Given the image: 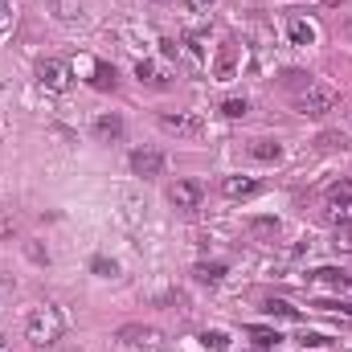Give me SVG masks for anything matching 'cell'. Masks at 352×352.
Masks as SVG:
<instances>
[{"instance_id": "cell-8", "label": "cell", "mask_w": 352, "mask_h": 352, "mask_svg": "<svg viewBox=\"0 0 352 352\" xmlns=\"http://www.w3.org/2000/svg\"><path fill=\"white\" fill-rule=\"evenodd\" d=\"M131 173L144 176V180H152V176L164 173V156H160L156 148H135V152H131Z\"/></svg>"}, {"instance_id": "cell-1", "label": "cell", "mask_w": 352, "mask_h": 352, "mask_svg": "<svg viewBox=\"0 0 352 352\" xmlns=\"http://www.w3.org/2000/svg\"><path fill=\"white\" fill-rule=\"evenodd\" d=\"M66 328H70V316H66L62 307H54V303H41V307H33L29 320H25V340H29L33 349H54V344H62Z\"/></svg>"}, {"instance_id": "cell-29", "label": "cell", "mask_w": 352, "mask_h": 352, "mask_svg": "<svg viewBox=\"0 0 352 352\" xmlns=\"http://www.w3.org/2000/svg\"><path fill=\"white\" fill-rule=\"evenodd\" d=\"M184 4H188V8H192V12H209V8H213V4H217V0H184Z\"/></svg>"}, {"instance_id": "cell-3", "label": "cell", "mask_w": 352, "mask_h": 352, "mask_svg": "<svg viewBox=\"0 0 352 352\" xmlns=\"http://www.w3.org/2000/svg\"><path fill=\"white\" fill-rule=\"evenodd\" d=\"M156 123H160V131H168L176 140H201L205 135V123L197 115H188V111H160Z\"/></svg>"}, {"instance_id": "cell-15", "label": "cell", "mask_w": 352, "mask_h": 352, "mask_svg": "<svg viewBox=\"0 0 352 352\" xmlns=\"http://www.w3.org/2000/svg\"><path fill=\"white\" fill-rule=\"evenodd\" d=\"M192 274H197V283H221V278H226V266L221 263H201Z\"/></svg>"}, {"instance_id": "cell-19", "label": "cell", "mask_w": 352, "mask_h": 352, "mask_svg": "<svg viewBox=\"0 0 352 352\" xmlns=\"http://www.w3.org/2000/svg\"><path fill=\"white\" fill-rule=\"evenodd\" d=\"M332 250H336V254H352V226H340V230H336Z\"/></svg>"}, {"instance_id": "cell-28", "label": "cell", "mask_w": 352, "mask_h": 352, "mask_svg": "<svg viewBox=\"0 0 352 352\" xmlns=\"http://www.w3.org/2000/svg\"><path fill=\"white\" fill-rule=\"evenodd\" d=\"M303 344H311V349H320V344H328V336H320V332H303Z\"/></svg>"}, {"instance_id": "cell-12", "label": "cell", "mask_w": 352, "mask_h": 352, "mask_svg": "<svg viewBox=\"0 0 352 352\" xmlns=\"http://www.w3.org/2000/svg\"><path fill=\"white\" fill-rule=\"evenodd\" d=\"M250 156L270 164V160H278V156H283V148H278L274 140H250Z\"/></svg>"}, {"instance_id": "cell-6", "label": "cell", "mask_w": 352, "mask_h": 352, "mask_svg": "<svg viewBox=\"0 0 352 352\" xmlns=\"http://www.w3.org/2000/svg\"><path fill=\"white\" fill-rule=\"evenodd\" d=\"M328 221L332 226H352V184L349 180H340V184H332L328 188Z\"/></svg>"}, {"instance_id": "cell-2", "label": "cell", "mask_w": 352, "mask_h": 352, "mask_svg": "<svg viewBox=\"0 0 352 352\" xmlns=\"http://www.w3.org/2000/svg\"><path fill=\"white\" fill-rule=\"evenodd\" d=\"M336 90L320 87V82H311V87L303 90V94H295V111L299 115H307V119H324V115H332L336 111Z\"/></svg>"}, {"instance_id": "cell-22", "label": "cell", "mask_w": 352, "mask_h": 352, "mask_svg": "<svg viewBox=\"0 0 352 352\" xmlns=\"http://www.w3.org/2000/svg\"><path fill=\"white\" fill-rule=\"evenodd\" d=\"M94 87H115V70L111 66H102V62H94Z\"/></svg>"}, {"instance_id": "cell-5", "label": "cell", "mask_w": 352, "mask_h": 352, "mask_svg": "<svg viewBox=\"0 0 352 352\" xmlns=\"http://www.w3.org/2000/svg\"><path fill=\"white\" fill-rule=\"evenodd\" d=\"M37 82H41L45 90H54V94H66V90L74 87V74H70L66 62L45 58V62H37Z\"/></svg>"}, {"instance_id": "cell-33", "label": "cell", "mask_w": 352, "mask_h": 352, "mask_svg": "<svg viewBox=\"0 0 352 352\" xmlns=\"http://www.w3.org/2000/svg\"><path fill=\"white\" fill-rule=\"evenodd\" d=\"M156 4H160V0H156Z\"/></svg>"}, {"instance_id": "cell-31", "label": "cell", "mask_w": 352, "mask_h": 352, "mask_svg": "<svg viewBox=\"0 0 352 352\" xmlns=\"http://www.w3.org/2000/svg\"><path fill=\"white\" fill-rule=\"evenodd\" d=\"M4 12H8V0H0V16H4Z\"/></svg>"}, {"instance_id": "cell-18", "label": "cell", "mask_w": 352, "mask_h": 352, "mask_svg": "<svg viewBox=\"0 0 352 352\" xmlns=\"http://www.w3.org/2000/svg\"><path fill=\"white\" fill-rule=\"evenodd\" d=\"M320 148H328V152L340 148V152H344V148H352V144H349V135H340V131H324V135H320Z\"/></svg>"}, {"instance_id": "cell-26", "label": "cell", "mask_w": 352, "mask_h": 352, "mask_svg": "<svg viewBox=\"0 0 352 352\" xmlns=\"http://www.w3.org/2000/svg\"><path fill=\"white\" fill-rule=\"evenodd\" d=\"M25 254H29L33 263H50V254H45V250H41L37 242H25Z\"/></svg>"}, {"instance_id": "cell-23", "label": "cell", "mask_w": 352, "mask_h": 352, "mask_svg": "<svg viewBox=\"0 0 352 352\" xmlns=\"http://www.w3.org/2000/svg\"><path fill=\"white\" fill-rule=\"evenodd\" d=\"M135 74H140V82H156V87H164V78L156 74V66H148V62H140L135 66Z\"/></svg>"}, {"instance_id": "cell-17", "label": "cell", "mask_w": 352, "mask_h": 352, "mask_svg": "<svg viewBox=\"0 0 352 352\" xmlns=\"http://www.w3.org/2000/svg\"><path fill=\"white\" fill-rule=\"evenodd\" d=\"M250 230H254L258 238H274V234H278V217H254Z\"/></svg>"}, {"instance_id": "cell-16", "label": "cell", "mask_w": 352, "mask_h": 352, "mask_svg": "<svg viewBox=\"0 0 352 352\" xmlns=\"http://www.w3.org/2000/svg\"><path fill=\"white\" fill-rule=\"evenodd\" d=\"M283 87H291L295 94H303V90L311 87V74H303V70H287V74H283Z\"/></svg>"}, {"instance_id": "cell-11", "label": "cell", "mask_w": 352, "mask_h": 352, "mask_svg": "<svg viewBox=\"0 0 352 352\" xmlns=\"http://www.w3.org/2000/svg\"><path fill=\"white\" fill-rule=\"evenodd\" d=\"M94 135L98 140H119L123 135V119L119 115H98L94 119Z\"/></svg>"}, {"instance_id": "cell-21", "label": "cell", "mask_w": 352, "mask_h": 352, "mask_svg": "<svg viewBox=\"0 0 352 352\" xmlns=\"http://www.w3.org/2000/svg\"><path fill=\"white\" fill-rule=\"evenodd\" d=\"M250 336H254L258 349H274L278 344V332H270V328H250Z\"/></svg>"}, {"instance_id": "cell-25", "label": "cell", "mask_w": 352, "mask_h": 352, "mask_svg": "<svg viewBox=\"0 0 352 352\" xmlns=\"http://www.w3.org/2000/svg\"><path fill=\"white\" fill-rule=\"evenodd\" d=\"M201 344H205V349H226L230 340H226V332H205V336H201Z\"/></svg>"}, {"instance_id": "cell-4", "label": "cell", "mask_w": 352, "mask_h": 352, "mask_svg": "<svg viewBox=\"0 0 352 352\" xmlns=\"http://www.w3.org/2000/svg\"><path fill=\"white\" fill-rule=\"evenodd\" d=\"M115 340L127 344V349H140V352H164V336L156 328H148V324H123L115 332Z\"/></svg>"}, {"instance_id": "cell-14", "label": "cell", "mask_w": 352, "mask_h": 352, "mask_svg": "<svg viewBox=\"0 0 352 352\" xmlns=\"http://www.w3.org/2000/svg\"><path fill=\"white\" fill-rule=\"evenodd\" d=\"M263 311H266V316H278V320H299V311H295L287 299H266Z\"/></svg>"}, {"instance_id": "cell-7", "label": "cell", "mask_w": 352, "mask_h": 352, "mask_svg": "<svg viewBox=\"0 0 352 352\" xmlns=\"http://www.w3.org/2000/svg\"><path fill=\"white\" fill-rule=\"evenodd\" d=\"M168 201H173L176 209L192 213V209H201V201H205V184H201V180H176L173 188H168Z\"/></svg>"}, {"instance_id": "cell-10", "label": "cell", "mask_w": 352, "mask_h": 352, "mask_svg": "<svg viewBox=\"0 0 352 352\" xmlns=\"http://www.w3.org/2000/svg\"><path fill=\"white\" fill-rule=\"evenodd\" d=\"M45 8L62 21V25H78L87 16V4L82 0H45Z\"/></svg>"}, {"instance_id": "cell-27", "label": "cell", "mask_w": 352, "mask_h": 352, "mask_svg": "<svg viewBox=\"0 0 352 352\" xmlns=\"http://www.w3.org/2000/svg\"><path fill=\"white\" fill-rule=\"evenodd\" d=\"M16 234V217H4L0 213V238H12Z\"/></svg>"}, {"instance_id": "cell-20", "label": "cell", "mask_w": 352, "mask_h": 352, "mask_svg": "<svg viewBox=\"0 0 352 352\" xmlns=\"http://www.w3.org/2000/svg\"><path fill=\"white\" fill-rule=\"evenodd\" d=\"M246 111H250L246 98H226V102H221V115H226V119H242Z\"/></svg>"}, {"instance_id": "cell-32", "label": "cell", "mask_w": 352, "mask_h": 352, "mask_svg": "<svg viewBox=\"0 0 352 352\" xmlns=\"http://www.w3.org/2000/svg\"><path fill=\"white\" fill-rule=\"evenodd\" d=\"M344 283H349V287H352V274H349V278H344Z\"/></svg>"}, {"instance_id": "cell-24", "label": "cell", "mask_w": 352, "mask_h": 352, "mask_svg": "<svg viewBox=\"0 0 352 352\" xmlns=\"http://www.w3.org/2000/svg\"><path fill=\"white\" fill-rule=\"evenodd\" d=\"M94 270H98V274H102V278H115V274H119V263H111V258H94Z\"/></svg>"}, {"instance_id": "cell-13", "label": "cell", "mask_w": 352, "mask_h": 352, "mask_svg": "<svg viewBox=\"0 0 352 352\" xmlns=\"http://www.w3.org/2000/svg\"><path fill=\"white\" fill-rule=\"evenodd\" d=\"M287 33H291V41H295V45H311V41H316V29H311L307 21H291V25H287Z\"/></svg>"}, {"instance_id": "cell-30", "label": "cell", "mask_w": 352, "mask_h": 352, "mask_svg": "<svg viewBox=\"0 0 352 352\" xmlns=\"http://www.w3.org/2000/svg\"><path fill=\"white\" fill-rule=\"evenodd\" d=\"M0 352H12V344H8V340H4V336H0Z\"/></svg>"}, {"instance_id": "cell-9", "label": "cell", "mask_w": 352, "mask_h": 352, "mask_svg": "<svg viewBox=\"0 0 352 352\" xmlns=\"http://www.w3.org/2000/svg\"><path fill=\"white\" fill-rule=\"evenodd\" d=\"M221 192H226L230 201H242V197H258L263 184H258L254 176H226V180H221Z\"/></svg>"}]
</instances>
